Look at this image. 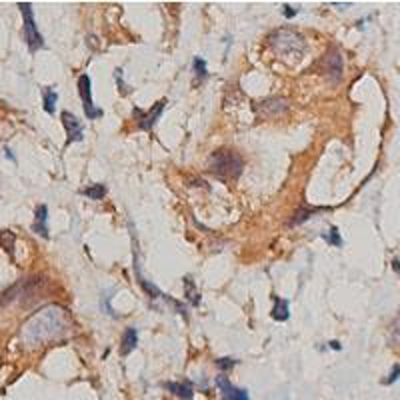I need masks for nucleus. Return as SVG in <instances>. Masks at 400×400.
<instances>
[{
    "label": "nucleus",
    "instance_id": "obj_25",
    "mask_svg": "<svg viewBox=\"0 0 400 400\" xmlns=\"http://www.w3.org/2000/svg\"><path fill=\"white\" fill-rule=\"evenodd\" d=\"M330 348H332V350H340V348H342V344H340L338 340H332V342H330Z\"/></svg>",
    "mask_w": 400,
    "mask_h": 400
},
{
    "label": "nucleus",
    "instance_id": "obj_18",
    "mask_svg": "<svg viewBox=\"0 0 400 400\" xmlns=\"http://www.w3.org/2000/svg\"><path fill=\"white\" fill-rule=\"evenodd\" d=\"M14 240L16 236L10 232V230H0V246L12 256V250H14Z\"/></svg>",
    "mask_w": 400,
    "mask_h": 400
},
{
    "label": "nucleus",
    "instance_id": "obj_17",
    "mask_svg": "<svg viewBox=\"0 0 400 400\" xmlns=\"http://www.w3.org/2000/svg\"><path fill=\"white\" fill-rule=\"evenodd\" d=\"M184 294H186V298L190 300L194 306L200 304V292H198V288H196V284L192 282V278H190V276H186V278H184Z\"/></svg>",
    "mask_w": 400,
    "mask_h": 400
},
{
    "label": "nucleus",
    "instance_id": "obj_11",
    "mask_svg": "<svg viewBox=\"0 0 400 400\" xmlns=\"http://www.w3.org/2000/svg\"><path fill=\"white\" fill-rule=\"evenodd\" d=\"M288 108V100L286 98H268L264 100L262 104H260V112H262V116H276V114H280V112H284Z\"/></svg>",
    "mask_w": 400,
    "mask_h": 400
},
{
    "label": "nucleus",
    "instance_id": "obj_26",
    "mask_svg": "<svg viewBox=\"0 0 400 400\" xmlns=\"http://www.w3.org/2000/svg\"><path fill=\"white\" fill-rule=\"evenodd\" d=\"M4 152H6V158H10V160H12V162H14V160H16V158H14V154H12V152H10V150H8V148H6V150H4Z\"/></svg>",
    "mask_w": 400,
    "mask_h": 400
},
{
    "label": "nucleus",
    "instance_id": "obj_15",
    "mask_svg": "<svg viewBox=\"0 0 400 400\" xmlns=\"http://www.w3.org/2000/svg\"><path fill=\"white\" fill-rule=\"evenodd\" d=\"M56 100H58V94H56V90H54L52 86H46V88L42 90L44 110H46L48 114H54V110H56Z\"/></svg>",
    "mask_w": 400,
    "mask_h": 400
},
{
    "label": "nucleus",
    "instance_id": "obj_16",
    "mask_svg": "<svg viewBox=\"0 0 400 400\" xmlns=\"http://www.w3.org/2000/svg\"><path fill=\"white\" fill-rule=\"evenodd\" d=\"M272 318L278 322L288 320V300L274 298V308H272Z\"/></svg>",
    "mask_w": 400,
    "mask_h": 400
},
{
    "label": "nucleus",
    "instance_id": "obj_22",
    "mask_svg": "<svg viewBox=\"0 0 400 400\" xmlns=\"http://www.w3.org/2000/svg\"><path fill=\"white\" fill-rule=\"evenodd\" d=\"M234 364H236V360H232V358H218L216 360V366L222 368V370H230Z\"/></svg>",
    "mask_w": 400,
    "mask_h": 400
},
{
    "label": "nucleus",
    "instance_id": "obj_1",
    "mask_svg": "<svg viewBox=\"0 0 400 400\" xmlns=\"http://www.w3.org/2000/svg\"><path fill=\"white\" fill-rule=\"evenodd\" d=\"M68 324H70V320H68L64 308L46 306L26 320V324L20 330V340L26 346H38L42 342L54 340L60 334H64L68 330Z\"/></svg>",
    "mask_w": 400,
    "mask_h": 400
},
{
    "label": "nucleus",
    "instance_id": "obj_2",
    "mask_svg": "<svg viewBox=\"0 0 400 400\" xmlns=\"http://www.w3.org/2000/svg\"><path fill=\"white\" fill-rule=\"evenodd\" d=\"M268 42L274 48V52H278L284 58H288V56H296L298 58L300 54L304 52V48H306L304 38L296 30H290V28H280V30L272 32L268 36Z\"/></svg>",
    "mask_w": 400,
    "mask_h": 400
},
{
    "label": "nucleus",
    "instance_id": "obj_19",
    "mask_svg": "<svg viewBox=\"0 0 400 400\" xmlns=\"http://www.w3.org/2000/svg\"><path fill=\"white\" fill-rule=\"evenodd\" d=\"M82 194L92 200H100L104 194H106V186H104V184H92V186H88V188H82Z\"/></svg>",
    "mask_w": 400,
    "mask_h": 400
},
{
    "label": "nucleus",
    "instance_id": "obj_5",
    "mask_svg": "<svg viewBox=\"0 0 400 400\" xmlns=\"http://www.w3.org/2000/svg\"><path fill=\"white\" fill-rule=\"evenodd\" d=\"M78 94H80V100H82V108H84V116L88 120H94V118H100L104 112L102 108L94 106L92 102V90H90V76L88 74H80L78 78Z\"/></svg>",
    "mask_w": 400,
    "mask_h": 400
},
{
    "label": "nucleus",
    "instance_id": "obj_13",
    "mask_svg": "<svg viewBox=\"0 0 400 400\" xmlns=\"http://www.w3.org/2000/svg\"><path fill=\"white\" fill-rule=\"evenodd\" d=\"M136 344H138V332H136V328H132V326L124 328L122 340H120V354L122 356L130 354L134 348H136Z\"/></svg>",
    "mask_w": 400,
    "mask_h": 400
},
{
    "label": "nucleus",
    "instance_id": "obj_12",
    "mask_svg": "<svg viewBox=\"0 0 400 400\" xmlns=\"http://www.w3.org/2000/svg\"><path fill=\"white\" fill-rule=\"evenodd\" d=\"M164 386H166V390H170L174 396H178V398H182V400H190L192 398V394H194L192 384H190L188 380H182V382H166Z\"/></svg>",
    "mask_w": 400,
    "mask_h": 400
},
{
    "label": "nucleus",
    "instance_id": "obj_6",
    "mask_svg": "<svg viewBox=\"0 0 400 400\" xmlns=\"http://www.w3.org/2000/svg\"><path fill=\"white\" fill-rule=\"evenodd\" d=\"M164 106H166V98L164 100H158L148 112H142V110H134V116H136V124H138V128H142V130H152L154 128V124L158 122V118H160V114H162V110H164Z\"/></svg>",
    "mask_w": 400,
    "mask_h": 400
},
{
    "label": "nucleus",
    "instance_id": "obj_21",
    "mask_svg": "<svg viewBox=\"0 0 400 400\" xmlns=\"http://www.w3.org/2000/svg\"><path fill=\"white\" fill-rule=\"evenodd\" d=\"M192 66H194V72L198 74L200 78H204V76L208 74V70H206V62H204V60H202L200 56H196V58H194V62H192Z\"/></svg>",
    "mask_w": 400,
    "mask_h": 400
},
{
    "label": "nucleus",
    "instance_id": "obj_3",
    "mask_svg": "<svg viewBox=\"0 0 400 400\" xmlns=\"http://www.w3.org/2000/svg\"><path fill=\"white\" fill-rule=\"evenodd\" d=\"M242 168V158L234 150H216L208 158V170L220 178H238Z\"/></svg>",
    "mask_w": 400,
    "mask_h": 400
},
{
    "label": "nucleus",
    "instance_id": "obj_9",
    "mask_svg": "<svg viewBox=\"0 0 400 400\" xmlns=\"http://www.w3.org/2000/svg\"><path fill=\"white\" fill-rule=\"evenodd\" d=\"M322 64H324L326 74H328L332 80H338V78L342 76V54H340L336 48H332V50L324 56Z\"/></svg>",
    "mask_w": 400,
    "mask_h": 400
},
{
    "label": "nucleus",
    "instance_id": "obj_27",
    "mask_svg": "<svg viewBox=\"0 0 400 400\" xmlns=\"http://www.w3.org/2000/svg\"><path fill=\"white\" fill-rule=\"evenodd\" d=\"M392 268H394L396 272H400V260H392Z\"/></svg>",
    "mask_w": 400,
    "mask_h": 400
},
{
    "label": "nucleus",
    "instance_id": "obj_10",
    "mask_svg": "<svg viewBox=\"0 0 400 400\" xmlns=\"http://www.w3.org/2000/svg\"><path fill=\"white\" fill-rule=\"evenodd\" d=\"M48 206L46 204H38L34 210V222H32V232H36L42 238H48Z\"/></svg>",
    "mask_w": 400,
    "mask_h": 400
},
{
    "label": "nucleus",
    "instance_id": "obj_14",
    "mask_svg": "<svg viewBox=\"0 0 400 400\" xmlns=\"http://www.w3.org/2000/svg\"><path fill=\"white\" fill-rule=\"evenodd\" d=\"M322 208H306V206H302V208H298L294 214H292V218L288 220V226H298V224H302V222H306L308 218H312L316 212H320Z\"/></svg>",
    "mask_w": 400,
    "mask_h": 400
},
{
    "label": "nucleus",
    "instance_id": "obj_20",
    "mask_svg": "<svg viewBox=\"0 0 400 400\" xmlns=\"http://www.w3.org/2000/svg\"><path fill=\"white\" fill-rule=\"evenodd\" d=\"M322 238H324L328 244H332V246H342V238H340V232H338L336 226H332L328 232L322 234Z\"/></svg>",
    "mask_w": 400,
    "mask_h": 400
},
{
    "label": "nucleus",
    "instance_id": "obj_23",
    "mask_svg": "<svg viewBox=\"0 0 400 400\" xmlns=\"http://www.w3.org/2000/svg\"><path fill=\"white\" fill-rule=\"evenodd\" d=\"M400 378V364H394V368H392V372H390V376L384 380L386 384H392V382H396Z\"/></svg>",
    "mask_w": 400,
    "mask_h": 400
},
{
    "label": "nucleus",
    "instance_id": "obj_7",
    "mask_svg": "<svg viewBox=\"0 0 400 400\" xmlns=\"http://www.w3.org/2000/svg\"><path fill=\"white\" fill-rule=\"evenodd\" d=\"M60 120H62V124H64V130H66V144H72V142H80L82 138H84V128H82V122L72 114V112H68L64 110L62 114H60Z\"/></svg>",
    "mask_w": 400,
    "mask_h": 400
},
{
    "label": "nucleus",
    "instance_id": "obj_24",
    "mask_svg": "<svg viewBox=\"0 0 400 400\" xmlns=\"http://www.w3.org/2000/svg\"><path fill=\"white\" fill-rule=\"evenodd\" d=\"M284 16L290 20V18H294V16H296V10H294L292 6H288V4H284Z\"/></svg>",
    "mask_w": 400,
    "mask_h": 400
},
{
    "label": "nucleus",
    "instance_id": "obj_8",
    "mask_svg": "<svg viewBox=\"0 0 400 400\" xmlns=\"http://www.w3.org/2000/svg\"><path fill=\"white\" fill-rule=\"evenodd\" d=\"M216 386L220 390L222 400H248V392L244 388H236L228 380V376H224V374L216 378Z\"/></svg>",
    "mask_w": 400,
    "mask_h": 400
},
{
    "label": "nucleus",
    "instance_id": "obj_4",
    "mask_svg": "<svg viewBox=\"0 0 400 400\" xmlns=\"http://www.w3.org/2000/svg\"><path fill=\"white\" fill-rule=\"evenodd\" d=\"M18 10H20V14H22V22H24L22 30H24V38H26L28 50H30V52H36V50L44 48V38H42V34L38 32V28H36L32 4H30V2H18Z\"/></svg>",
    "mask_w": 400,
    "mask_h": 400
}]
</instances>
